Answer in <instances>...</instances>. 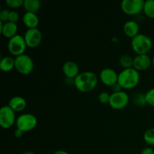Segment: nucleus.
Segmentation results:
<instances>
[{
  "label": "nucleus",
  "instance_id": "obj_1",
  "mask_svg": "<svg viewBox=\"0 0 154 154\" xmlns=\"http://www.w3.org/2000/svg\"><path fill=\"white\" fill-rule=\"evenodd\" d=\"M74 84L80 92L89 93L97 86L98 77L93 72H81L74 80Z\"/></svg>",
  "mask_w": 154,
  "mask_h": 154
},
{
  "label": "nucleus",
  "instance_id": "obj_2",
  "mask_svg": "<svg viewBox=\"0 0 154 154\" xmlns=\"http://www.w3.org/2000/svg\"><path fill=\"white\" fill-rule=\"evenodd\" d=\"M139 72L134 68L123 69L118 75V83L125 90L135 88L139 84Z\"/></svg>",
  "mask_w": 154,
  "mask_h": 154
},
{
  "label": "nucleus",
  "instance_id": "obj_3",
  "mask_svg": "<svg viewBox=\"0 0 154 154\" xmlns=\"http://www.w3.org/2000/svg\"><path fill=\"white\" fill-rule=\"evenodd\" d=\"M131 46L138 55H144L151 51L153 42L150 38L146 35L138 34L132 39Z\"/></svg>",
  "mask_w": 154,
  "mask_h": 154
},
{
  "label": "nucleus",
  "instance_id": "obj_4",
  "mask_svg": "<svg viewBox=\"0 0 154 154\" xmlns=\"http://www.w3.org/2000/svg\"><path fill=\"white\" fill-rule=\"evenodd\" d=\"M15 69L22 75H27L32 73L34 69V62L29 56L26 54L18 56L14 59Z\"/></svg>",
  "mask_w": 154,
  "mask_h": 154
},
{
  "label": "nucleus",
  "instance_id": "obj_5",
  "mask_svg": "<svg viewBox=\"0 0 154 154\" xmlns=\"http://www.w3.org/2000/svg\"><path fill=\"white\" fill-rule=\"evenodd\" d=\"M27 45L26 43L24 36L17 35L12 38L9 39L8 43V49L11 54L15 57H18L24 54L26 50Z\"/></svg>",
  "mask_w": 154,
  "mask_h": 154
},
{
  "label": "nucleus",
  "instance_id": "obj_6",
  "mask_svg": "<svg viewBox=\"0 0 154 154\" xmlns=\"http://www.w3.org/2000/svg\"><path fill=\"white\" fill-rule=\"evenodd\" d=\"M37 118L32 114H21L17 118L16 120L17 129H19L23 132L34 129L37 126Z\"/></svg>",
  "mask_w": 154,
  "mask_h": 154
},
{
  "label": "nucleus",
  "instance_id": "obj_7",
  "mask_svg": "<svg viewBox=\"0 0 154 154\" xmlns=\"http://www.w3.org/2000/svg\"><path fill=\"white\" fill-rule=\"evenodd\" d=\"M15 111H14L8 105H5L0 109V126L3 129H10L16 123Z\"/></svg>",
  "mask_w": 154,
  "mask_h": 154
},
{
  "label": "nucleus",
  "instance_id": "obj_8",
  "mask_svg": "<svg viewBox=\"0 0 154 154\" xmlns=\"http://www.w3.org/2000/svg\"><path fill=\"white\" fill-rule=\"evenodd\" d=\"M144 2L143 0H123L121 9L128 15H137L144 11Z\"/></svg>",
  "mask_w": 154,
  "mask_h": 154
},
{
  "label": "nucleus",
  "instance_id": "obj_9",
  "mask_svg": "<svg viewBox=\"0 0 154 154\" xmlns=\"http://www.w3.org/2000/svg\"><path fill=\"white\" fill-rule=\"evenodd\" d=\"M129 102V97L124 91L119 93H113L111 94L109 105L115 110H121L126 107Z\"/></svg>",
  "mask_w": 154,
  "mask_h": 154
},
{
  "label": "nucleus",
  "instance_id": "obj_10",
  "mask_svg": "<svg viewBox=\"0 0 154 154\" xmlns=\"http://www.w3.org/2000/svg\"><path fill=\"white\" fill-rule=\"evenodd\" d=\"M27 47L31 48H36L40 45L42 40V34L38 28L28 29L24 35Z\"/></svg>",
  "mask_w": 154,
  "mask_h": 154
},
{
  "label": "nucleus",
  "instance_id": "obj_11",
  "mask_svg": "<svg viewBox=\"0 0 154 154\" xmlns=\"http://www.w3.org/2000/svg\"><path fill=\"white\" fill-rule=\"evenodd\" d=\"M118 75L114 69L105 68L100 72L99 78L105 86L111 87L114 84L118 82Z\"/></svg>",
  "mask_w": 154,
  "mask_h": 154
},
{
  "label": "nucleus",
  "instance_id": "obj_12",
  "mask_svg": "<svg viewBox=\"0 0 154 154\" xmlns=\"http://www.w3.org/2000/svg\"><path fill=\"white\" fill-rule=\"evenodd\" d=\"M152 64V60L147 54L137 55L134 58L133 68L138 72L145 71L150 68Z\"/></svg>",
  "mask_w": 154,
  "mask_h": 154
},
{
  "label": "nucleus",
  "instance_id": "obj_13",
  "mask_svg": "<svg viewBox=\"0 0 154 154\" xmlns=\"http://www.w3.org/2000/svg\"><path fill=\"white\" fill-rule=\"evenodd\" d=\"M63 72L66 78L75 80V78L80 74L79 66L75 62L69 60L66 62L63 65Z\"/></svg>",
  "mask_w": 154,
  "mask_h": 154
},
{
  "label": "nucleus",
  "instance_id": "obj_14",
  "mask_svg": "<svg viewBox=\"0 0 154 154\" xmlns=\"http://www.w3.org/2000/svg\"><path fill=\"white\" fill-rule=\"evenodd\" d=\"M0 25H1L0 32H1V33L4 37L11 39L17 35V32L18 27L16 23L11 22L3 23L0 22Z\"/></svg>",
  "mask_w": 154,
  "mask_h": 154
},
{
  "label": "nucleus",
  "instance_id": "obj_15",
  "mask_svg": "<svg viewBox=\"0 0 154 154\" xmlns=\"http://www.w3.org/2000/svg\"><path fill=\"white\" fill-rule=\"evenodd\" d=\"M123 32L128 38H133L139 34V25L134 20H129L123 25Z\"/></svg>",
  "mask_w": 154,
  "mask_h": 154
},
{
  "label": "nucleus",
  "instance_id": "obj_16",
  "mask_svg": "<svg viewBox=\"0 0 154 154\" xmlns=\"http://www.w3.org/2000/svg\"><path fill=\"white\" fill-rule=\"evenodd\" d=\"M8 106L15 112H20L26 108V101L21 96H14L9 100Z\"/></svg>",
  "mask_w": 154,
  "mask_h": 154
},
{
  "label": "nucleus",
  "instance_id": "obj_17",
  "mask_svg": "<svg viewBox=\"0 0 154 154\" xmlns=\"http://www.w3.org/2000/svg\"><path fill=\"white\" fill-rule=\"evenodd\" d=\"M23 23L28 29H35L39 23L38 17L36 14L26 12L23 16Z\"/></svg>",
  "mask_w": 154,
  "mask_h": 154
},
{
  "label": "nucleus",
  "instance_id": "obj_18",
  "mask_svg": "<svg viewBox=\"0 0 154 154\" xmlns=\"http://www.w3.org/2000/svg\"><path fill=\"white\" fill-rule=\"evenodd\" d=\"M23 7L26 12L36 14L41 8V2L39 0H24Z\"/></svg>",
  "mask_w": 154,
  "mask_h": 154
},
{
  "label": "nucleus",
  "instance_id": "obj_19",
  "mask_svg": "<svg viewBox=\"0 0 154 154\" xmlns=\"http://www.w3.org/2000/svg\"><path fill=\"white\" fill-rule=\"evenodd\" d=\"M0 68L3 72H10L13 69H15V60L11 57H5L1 59Z\"/></svg>",
  "mask_w": 154,
  "mask_h": 154
},
{
  "label": "nucleus",
  "instance_id": "obj_20",
  "mask_svg": "<svg viewBox=\"0 0 154 154\" xmlns=\"http://www.w3.org/2000/svg\"><path fill=\"white\" fill-rule=\"evenodd\" d=\"M119 63L124 69H131V68H133L134 58H132L129 54H123L120 57Z\"/></svg>",
  "mask_w": 154,
  "mask_h": 154
},
{
  "label": "nucleus",
  "instance_id": "obj_21",
  "mask_svg": "<svg viewBox=\"0 0 154 154\" xmlns=\"http://www.w3.org/2000/svg\"><path fill=\"white\" fill-rule=\"evenodd\" d=\"M145 15L149 18H154V0H147L144 2V11Z\"/></svg>",
  "mask_w": 154,
  "mask_h": 154
},
{
  "label": "nucleus",
  "instance_id": "obj_22",
  "mask_svg": "<svg viewBox=\"0 0 154 154\" xmlns=\"http://www.w3.org/2000/svg\"><path fill=\"white\" fill-rule=\"evenodd\" d=\"M144 140L147 144L154 146V128L149 129L144 132Z\"/></svg>",
  "mask_w": 154,
  "mask_h": 154
},
{
  "label": "nucleus",
  "instance_id": "obj_23",
  "mask_svg": "<svg viewBox=\"0 0 154 154\" xmlns=\"http://www.w3.org/2000/svg\"><path fill=\"white\" fill-rule=\"evenodd\" d=\"M134 103L137 105H140V106L147 105V101H146L145 94L137 93L135 96V97H134Z\"/></svg>",
  "mask_w": 154,
  "mask_h": 154
},
{
  "label": "nucleus",
  "instance_id": "obj_24",
  "mask_svg": "<svg viewBox=\"0 0 154 154\" xmlns=\"http://www.w3.org/2000/svg\"><path fill=\"white\" fill-rule=\"evenodd\" d=\"M23 0H6L5 4L11 8H18L23 5Z\"/></svg>",
  "mask_w": 154,
  "mask_h": 154
},
{
  "label": "nucleus",
  "instance_id": "obj_25",
  "mask_svg": "<svg viewBox=\"0 0 154 154\" xmlns=\"http://www.w3.org/2000/svg\"><path fill=\"white\" fill-rule=\"evenodd\" d=\"M145 97L147 105L154 107V88L150 89L145 93Z\"/></svg>",
  "mask_w": 154,
  "mask_h": 154
},
{
  "label": "nucleus",
  "instance_id": "obj_26",
  "mask_svg": "<svg viewBox=\"0 0 154 154\" xmlns=\"http://www.w3.org/2000/svg\"><path fill=\"white\" fill-rule=\"evenodd\" d=\"M110 98H111V95L107 92H102L99 95V101L101 104L103 105H106V104H109Z\"/></svg>",
  "mask_w": 154,
  "mask_h": 154
},
{
  "label": "nucleus",
  "instance_id": "obj_27",
  "mask_svg": "<svg viewBox=\"0 0 154 154\" xmlns=\"http://www.w3.org/2000/svg\"><path fill=\"white\" fill-rule=\"evenodd\" d=\"M9 14H10V11L8 9H3L0 11V22L5 23L8 22Z\"/></svg>",
  "mask_w": 154,
  "mask_h": 154
},
{
  "label": "nucleus",
  "instance_id": "obj_28",
  "mask_svg": "<svg viewBox=\"0 0 154 154\" xmlns=\"http://www.w3.org/2000/svg\"><path fill=\"white\" fill-rule=\"evenodd\" d=\"M19 19H20V15L17 12L15 11H10L8 22L16 23L19 20Z\"/></svg>",
  "mask_w": 154,
  "mask_h": 154
},
{
  "label": "nucleus",
  "instance_id": "obj_29",
  "mask_svg": "<svg viewBox=\"0 0 154 154\" xmlns=\"http://www.w3.org/2000/svg\"><path fill=\"white\" fill-rule=\"evenodd\" d=\"M111 90H112L113 93H119V92H121L123 91V88H122L121 86L120 85V84H119L118 82L116 83L115 84H114V85L111 87Z\"/></svg>",
  "mask_w": 154,
  "mask_h": 154
},
{
  "label": "nucleus",
  "instance_id": "obj_30",
  "mask_svg": "<svg viewBox=\"0 0 154 154\" xmlns=\"http://www.w3.org/2000/svg\"><path fill=\"white\" fill-rule=\"evenodd\" d=\"M141 154H154V150L151 147H145L141 150Z\"/></svg>",
  "mask_w": 154,
  "mask_h": 154
},
{
  "label": "nucleus",
  "instance_id": "obj_31",
  "mask_svg": "<svg viewBox=\"0 0 154 154\" xmlns=\"http://www.w3.org/2000/svg\"><path fill=\"white\" fill-rule=\"evenodd\" d=\"M24 132L23 131L20 130L19 129H16V130L14 131V136L16 137L17 138H22Z\"/></svg>",
  "mask_w": 154,
  "mask_h": 154
},
{
  "label": "nucleus",
  "instance_id": "obj_32",
  "mask_svg": "<svg viewBox=\"0 0 154 154\" xmlns=\"http://www.w3.org/2000/svg\"><path fill=\"white\" fill-rule=\"evenodd\" d=\"M54 154H69L68 152L65 151V150H57Z\"/></svg>",
  "mask_w": 154,
  "mask_h": 154
},
{
  "label": "nucleus",
  "instance_id": "obj_33",
  "mask_svg": "<svg viewBox=\"0 0 154 154\" xmlns=\"http://www.w3.org/2000/svg\"><path fill=\"white\" fill-rule=\"evenodd\" d=\"M22 154H35V153L32 151H25V152H23Z\"/></svg>",
  "mask_w": 154,
  "mask_h": 154
},
{
  "label": "nucleus",
  "instance_id": "obj_34",
  "mask_svg": "<svg viewBox=\"0 0 154 154\" xmlns=\"http://www.w3.org/2000/svg\"><path fill=\"white\" fill-rule=\"evenodd\" d=\"M152 64H153V66H154V56H153V59H152Z\"/></svg>",
  "mask_w": 154,
  "mask_h": 154
}]
</instances>
